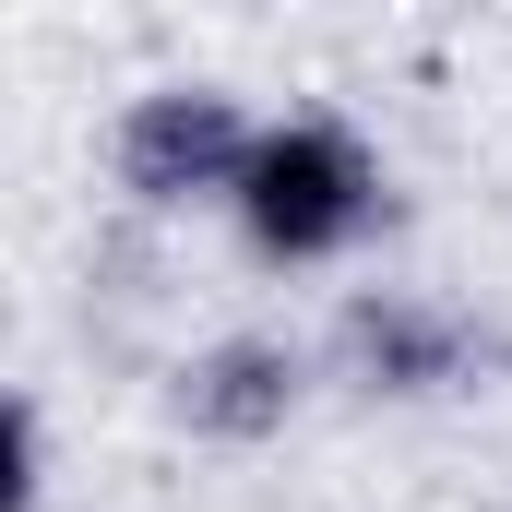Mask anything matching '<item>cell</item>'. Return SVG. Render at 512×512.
<instances>
[{"label":"cell","instance_id":"obj_1","mask_svg":"<svg viewBox=\"0 0 512 512\" xmlns=\"http://www.w3.org/2000/svg\"><path fill=\"white\" fill-rule=\"evenodd\" d=\"M358 155L334 143V131H274L251 143V167H239V203H251V227L274 251H322V239H346L358 227Z\"/></svg>","mask_w":512,"mask_h":512},{"label":"cell","instance_id":"obj_2","mask_svg":"<svg viewBox=\"0 0 512 512\" xmlns=\"http://www.w3.org/2000/svg\"><path fill=\"white\" fill-rule=\"evenodd\" d=\"M215 167H251V155H239V120H227L215 96H155V108L131 120V179H143V191H191V179H215Z\"/></svg>","mask_w":512,"mask_h":512}]
</instances>
